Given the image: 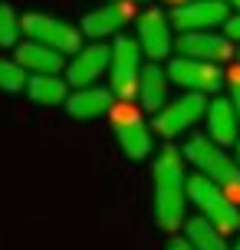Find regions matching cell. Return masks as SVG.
<instances>
[{
	"mask_svg": "<svg viewBox=\"0 0 240 250\" xmlns=\"http://www.w3.org/2000/svg\"><path fill=\"white\" fill-rule=\"evenodd\" d=\"M171 23L184 30H211L217 23H227V0H191L171 13Z\"/></svg>",
	"mask_w": 240,
	"mask_h": 250,
	"instance_id": "9",
	"label": "cell"
},
{
	"mask_svg": "<svg viewBox=\"0 0 240 250\" xmlns=\"http://www.w3.org/2000/svg\"><path fill=\"white\" fill-rule=\"evenodd\" d=\"M20 17L13 13L10 3H0V46H13L17 37H20Z\"/></svg>",
	"mask_w": 240,
	"mask_h": 250,
	"instance_id": "21",
	"label": "cell"
},
{
	"mask_svg": "<svg viewBox=\"0 0 240 250\" xmlns=\"http://www.w3.org/2000/svg\"><path fill=\"white\" fill-rule=\"evenodd\" d=\"M201 115H207V99L201 92H188V96L168 102V105H161L155 112V132L164 138H175L181 132H188Z\"/></svg>",
	"mask_w": 240,
	"mask_h": 250,
	"instance_id": "6",
	"label": "cell"
},
{
	"mask_svg": "<svg viewBox=\"0 0 240 250\" xmlns=\"http://www.w3.org/2000/svg\"><path fill=\"white\" fill-rule=\"evenodd\" d=\"M135 3H139V0H135Z\"/></svg>",
	"mask_w": 240,
	"mask_h": 250,
	"instance_id": "29",
	"label": "cell"
},
{
	"mask_svg": "<svg viewBox=\"0 0 240 250\" xmlns=\"http://www.w3.org/2000/svg\"><path fill=\"white\" fill-rule=\"evenodd\" d=\"M184 165L181 151L164 145L155 158V217L164 230H178L184 221Z\"/></svg>",
	"mask_w": 240,
	"mask_h": 250,
	"instance_id": "1",
	"label": "cell"
},
{
	"mask_svg": "<svg viewBox=\"0 0 240 250\" xmlns=\"http://www.w3.org/2000/svg\"><path fill=\"white\" fill-rule=\"evenodd\" d=\"M234 250H240V240H237V244H234Z\"/></svg>",
	"mask_w": 240,
	"mask_h": 250,
	"instance_id": "27",
	"label": "cell"
},
{
	"mask_svg": "<svg viewBox=\"0 0 240 250\" xmlns=\"http://www.w3.org/2000/svg\"><path fill=\"white\" fill-rule=\"evenodd\" d=\"M26 92L40 105H60V102H66V83L56 73H33L30 83H26Z\"/></svg>",
	"mask_w": 240,
	"mask_h": 250,
	"instance_id": "18",
	"label": "cell"
},
{
	"mask_svg": "<svg viewBox=\"0 0 240 250\" xmlns=\"http://www.w3.org/2000/svg\"><path fill=\"white\" fill-rule=\"evenodd\" d=\"M141 43L139 40H128L119 33V40H115L112 46V60H109V79H112V92L115 99H132L135 92H139V79H141Z\"/></svg>",
	"mask_w": 240,
	"mask_h": 250,
	"instance_id": "4",
	"label": "cell"
},
{
	"mask_svg": "<svg viewBox=\"0 0 240 250\" xmlns=\"http://www.w3.org/2000/svg\"><path fill=\"white\" fill-rule=\"evenodd\" d=\"M112 128H115V138L132 162H141L148 151H152V132L148 125L141 122V115L128 105H112Z\"/></svg>",
	"mask_w": 240,
	"mask_h": 250,
	"instance_id": "7",
	"label": "cell"
},
{
	"mask_svg": "<svg viewBox=\"0 0 240 250\" xmlns=\"http://www.w3.org/2000/svg\"><path fill=\"white\" fill-rule=\"evenodd\" d=\"M132 3L135 0H112L109 7H99L82 17V33L92 40H105V37H119L122 26L132 20Z\"/></svg>",
	"mask_w": 240,
	"mask_h": 250,
	"instance_id": "10",
	"label": "cell"
},
{
	"mask_svg": "<svg viewBox=\"0 0 240 250\" xmlns=\"http://www.w3.org/2000/svg\"><path fill=\"white\" fill-rule=\"evenodd\" d=\"M20 26L30 40H40L60 53H76L82 43V33L76 26H69L66 20H56V17H46V13H23Z\"/></svg>",
	"mask_w": 240,
	"mask_h": 250,
	"instance_id": "5",
	"label": "cell"
},
{
	"mask_svg": "<svg viewBox=\"0 0 240 250\" xmlns=\"http://www.w3.org/2000/svg\"><path fill=\"white\" fill-rule=\"evenodd\" d=\"M237 162H240V145H237Z\"/></svg>",
	"mask_w": 240,
	"mask_h": 250,
	"instance_id": "28",
	"label": "cell"
},
{
	"mask_svg": "<svg viewBox=\"0 0 240 250\" xmlns=\"http://www.w3.org/2000/svg\"><path fill=\"white\" fill-rule=\"evenodd\" d=\"M171 7H181V3H191V0H168Z\"/></svg>",
	"mask_w": 240,
	"mask_h": 250,
	"instance_id": "25",
	"label": "cell"
},
{
	"mask_svg": "<svg viewBox=\"0 0 240 250\" xmlns=\"http://www.w3.org/2000/svg\"><path fill=\"white\" fill-rule=\"evenodd\" d=\"M115 105V92L102 86H82L76 96L66 99V112L73 119H99V115L112 112Z\"/></svg>",
	"mask_w": 240,
	"mask_h": 250,
	"instance_id": "14",
	"label": "cell"
},
{
	"mask_svg": "<svg viewBox=\"0 0 240 250\" xmlns=\"http://www.w3.org/2000/svg\"><path fill=\"white\" fill-rule=\"evenodd\" d=\"M188 240L198 250H227V240H224V230H217L207 217H191L188 221Z\"/></svg>",
	"mask_w": 240,
	"mask_h": 250,
	"instance_id": "19",
	"label": "cell"
},
{
	"mask_svg": "<svg viewBox=\"0 0 240 250\" xmlns=\"http://www.w3.org/2000/svg\"><path fill=\"white\" fill-rule=\"evenodd\" d=\"M168 76H171V83L191 89V92H217L224 86V73L217 69V62L194 60V56H178L168 66Z\"/></svg>",
	"mask_w": 240,
	"mask_h": 250,
	"instance_id": "8",
	"label": "cell"
},
{
	"mask_svg": "<svg viewBox=\"0 0 240 250\" xmlns=\"http://www.w3.org/2000/svg\"><path fill=\"white\" fill-rule=\"evenodd\" d=\"M178 50H181V56H194V60H207V62H224L234 56L230 40L214 37L211 30H184L178 40Z\"/></svg>",
	"mask_w": 240,
	"mask_h": 250,
	"instance_id": "11",
	"label": "cell"
},
{
	"mask_svg": "<svg viewBox=\"0 0 240 250\" xmlns=\"http://www.w3.org/2000/svg\"><path fill=\"white\" fill-rule=\"evenodd\" d=\"M17 62L30 73H60L63 69V53L40 43V40H30L17 50Z\"/></svg>",
	"mask_w": 240,
	"mask_h": 250,
	"instance_id": "16",
	"label": "cell"
},
{
	"mask_svg": "<svg viewBox=\"0 0 240 250\" xmlns=\"http://www.w3.org/2000/svg\"><path fill=\"white\" fill-rule=\"evenodd\" d=\"M227 3H234V7H240V0H227Z\"/></svg>",
	"mask_w": 240,
	"mask_h": 250,
	"instance_id": "26",
	"label": "cell"
},
{
	"mask_svg": "<svg viewBox=\"0 0 240 250\" xmlns=\"http://www.w3.org/2000/svg\"><path fill=\"white\" fill-rule=\"evenodd\" d=\"M109 60H112V50L102 46V43H92V46H86V50L76 53V60L66 66V76H69V83H73L76 89L92 86V83L109 69Z\"/></svg>",
	"mask_w": 240,
	"mask_h": 250,
	"instance_id": "12",
	"label": "cell"
},
{
	"mask_svg": "<svg viewBox=\"0 0 240 250\" xmlns=\"http://www.w3.org/2000/svg\"><path fill=\"white\" fill-rule=\"evenodd\" d=\"M240 128V115L234 99H214L207 105V132L217 145H234Z\"/></svg>",
	"mask_w": 240,
	"mask_h": 250,
	"instance_id": "15",
	"label": "cell"
},
{
	"mask_svg": "<svg viewBox=\"0 0 240 250\" xmlns=\"http://www.w3.org/2000/svg\"><path fill=\"white\" fill-rule=\"evenodd\" d=\"M181 155H188V162H194L207 178H214L230 198H237V194H240V165L234 162L220 145H217L214 138H207V135L188 138Z\"/></svg>",
	"mask_w": 240,
	"mask_h": 250,
	"instance_id": "2",
	"label": "cell"
},
{
	"mask_svg": "<svg viewBox=\"0 0 240 250\" xmlns=\"http://www.w3.org/2000/svg\"><path fill=\"white\" fill-rule=\"evenodd\" d=\"M224 30H227V37H230V40H240V13H237V17H227Z\"/></svg>",
	"mask_w": 240,
	"mask_h": 250,
	"instance_id": "23",
	"label": "cell"
},
{
	"mask_svg": "<svg viewBox=\"0 0 240 250\" xmlns=\"http://www.w3.org/2000/svg\"><path fill=\"white\" fill-rule=\"evenodd\" d=\"M139 43L152 60H164L171 53V30L161 10H145L139 17Z\"/></svg>",
	"mask_w": 240,
	"mask_h": 250,
	"instance_id": "13",
	"label": "cell"
},
{
	"mask_svg": "<svg viewBox=\"0 0 240 250\" xmlns=\"http://www.w3.org/2000/svg\"><path fill=\"white\" fill-rule=\"evenodd\" d=\"M227 83H230V99L237 105V115H240V66L227 73Z\"/></svg>",
	"mask_w": 240,
	"mask_h": 250,
	"instance_id": "22",
	"label": "cell"
},
{
	"mask_svg": "<svg viewBox=\"0 0 240 250\" xmlns=\"http://www.w3.org/2000/svg\"><path fill=\"white\" fill-rule=\"evenodd\" d=\"M30 83V76H23V66L10 60H0V89L3 92H20Z\"/></svg>",
	"mask_w": 240,
	"mask_h": 250,
	"instance_id": "20",
	"label": "cell"
},
{
	"mask_svg": "<svg viewBox=\"0 0 240 250\" xmlns=\"http://www.w3.org/2000/svg\"><path fill=\"white\" fill-rule=\"evenodd\" d=\"M164 96H168V73H161L158 66H145L141 69V79H139V99L145 109H152V112H158L164 105Z\"/></svg>",
	"mask_w": 240,
	"mask_h": 250,
	"instance_id": "17",
	"label": "cell"
},
{
	"mask_svg": "<svg viewBox=\"0 0 240 250\" xmlns=\"http://www.w3.org/2000/svg\"><path fill=\"white\" fill-rule=\"evenodd\" d=\"M188 198L201 208V214L217 227V230L234 234V230L240 227V211H237V204H234V198L217 185L214 178L204 175V171L194 175V178H188Z\"/></svg>",
	"mask_w": 240,
	"mask_h": 250,
	"instance_id": "3",
	"label": "cell"
},
{
	"mask_svg": "<svg viewBox=\"0 0 240 250\" xmlns=\"http://www.w3.org/2000/svg\"><path fill=\"white\" fill-rule=\"evenodd\" d=\"M164 250H198V247H194V244H191L188 237H184V240L175 237V240H168V247H164Z\"/></svg>",
	"mask_w": 240,
	"mask_h": 250,
	"instance_id": "24",
	"label": "cell"
}]
</instances>
